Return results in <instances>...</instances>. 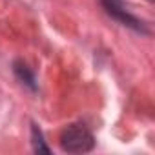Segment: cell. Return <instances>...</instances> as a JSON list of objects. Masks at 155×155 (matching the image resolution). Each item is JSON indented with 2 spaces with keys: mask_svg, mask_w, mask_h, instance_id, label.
I'll return each instance as SVG.
<instances>
[{
  "mask_svg": "<svg viewBox=\"0 0 155 155\" xmlns=\"http://www.w3.org/2000/svg\"><path fill=\"white\" fill-rule=\"evenodd\" d=\"M93 144L95 139L84 124H69L60 133V148L68 153H86Z\"/></svg>",
  "mask_w": 155,
  "mask_h": 155,
  "instance_id": "obj_1",
  "label": "cell"
},
{
  "mask_svg": "<svg viewBox=\"0 0 155 155\" xmlns=\"http://www.w3.org/2000/svg\"><path fill=\"white\" fill-rule=\"evenodd\" d=\"M33 144H35V150H37V151H44V153L49 151V148L44 144V140H42V133H40V130H38L37 126H33Z\"/></svg>",
  "mask_w": 155,
  "mask_h": 155,
  "instance_id": "obj_3",
  "label": "cell"
},
{
  "mask_svg": "<svg viewBox=\"0 0 155 155\" xmlns=\"http://www.w3.org/2000/svg\"><path fill=\"white\" fill-rule=\"evenodd\" d=\"M101 2H102V6L106 8V11H108L115 20H119L120 24H124V26H128V28H133L135 31H142V33L146 31L144 26H142V22L128 11V8L122 4V0H101Z\"/></svg>",
  "mask_w": 155,
  "mask_h": 155,
  "instance_id": "obj_2",
  "label": "cell"
},
{
  "mask_svg": "<svg viewBox=\"0 0 155 155\" xmlns=\"http://www.w3.org/2000/svg\"><path fill=\"white\" fill-rule=\"evenodd\" d=\"M17 73L20 75L22 81H26V84H31V86H33V81H35V79H33V75L26 69V66H18V68H17Z\"/></svg>",
  "mask_w": 155,
  "mask_h": 155,
  "instance_id": "obj_4",
  "label": "cell"
}]
</instances>
